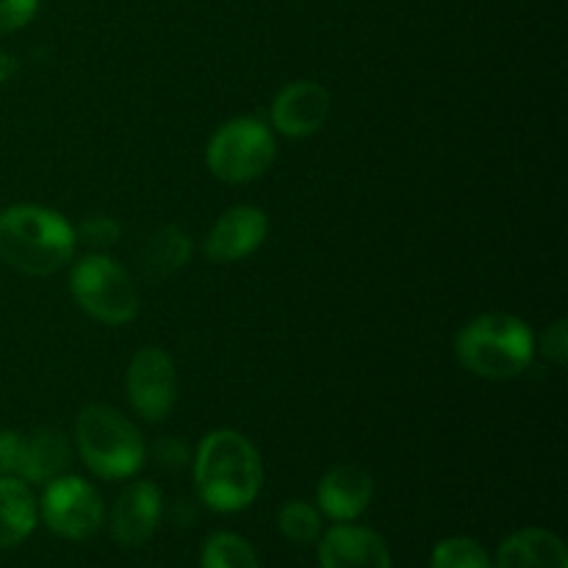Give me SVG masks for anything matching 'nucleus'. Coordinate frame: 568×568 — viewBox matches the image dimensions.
<instances>
[{"label":"nucleus","mask_w":568,"mask_h":568,"mask_svg":"<svg viewBox=\"0 0 568 568\" xmlns=\"http://www.w3.org/2000/svg\"><path fill=\"white\" fill-rule=\"evenodd\" d=\"M264 460L239 430H211L194 453V491L216 514H239L258 499Z\"/></svg>","instance_id":"f257e3e1"},{"label":"nucleus","mask_w":568,"mask_h":568,"mask_svg":"<svg viewBox=\"0 0 568 568\" xmlns=\"http://www.w3.org/2000/svg\"><path fill=\"white\" fill-rule=\"evenodd\" d=\"M78 247L75 227L44 205H9L0 211V261L31 277L64 270Z\"/></svg>","instance_id":"f03ea898"},{"label":"nucleus","mask_w":568,"mask_h":568,"mask_svg":"<svg viewBox=\"0 0 568 568\" xmlns=\"http://www.w3.org/2000/svg\"><path fill=\"white\" fill-rule=\"evenodd\" d=\"M455 358L483 381H514L536 358V336L516 314L491 311L466 322L455 336Z\"/></svg>","instance_id":"7ed1b4c3"},{"label":"nucleus","mask_w":568,"mask_h":568,"mask_svg":"<svg viewBox=\"0 0 568 568\" xmlns=\"http://www.w3.org/2000/svg\"><path fill=\"white\" fill-rule=\"evenodd\" d=\"M75 447L87 469L100 480H131L144 466L142 430L111 405L94 403L78 414Z\"/></svg>","instance_id":"20e7f679"},{"label":"nucleus","mask_w":568,"mask_h":568,"mask_svg":"<svg viewBox=\"0 0 568 568\" xmlns=\"http://www.w3.org/2000/svg\"><path fill=\"white\" fill-rule=\"evenodd\" d=\"M277 142L270 122L258 116H233L211 133L205 144V166L231 186L253 183L275 164Z\"/></svg>","instance_id":"39448f33"},{"label":"nucleus","mask_w":568,"mask_h":568,"mask_svg":"<svg viewBox=\"0 0 568 568\" xmlns=\"http://www.w3.org/2000/svg\"><path fill=\"white\" fill-rule=\"evenodd\" d=\"M70 294L81 311L109 327L139 316V286L131 272L105 253H89L70 270Z\"/></svg>","instance_id":"423d86ee"},{"label":"nucleus","mask_w":568,"mask_h":568,"mask_svg":"<svg viewBox=\"0 0 568 568\" xmlns=\"http://www.w3.org/2000/svg\"><path fill=\"white\" fill-rule=\"evenodd\" d=\"M39 519L53 536L67 541H87L103 527V497L89 480L75 475H61L44 483L39 499Z\"/></svg>","instance_id":"0eeeda50"},{"label":"nucleus","mask_w":568,"mask_h":568,"mask_svg":"<svg viewBox=\"0 0 568 568\" xmlns=\"http://www.w3.org/2000/svg\"><path fill=\"white\" fill-rule=\"evenodd\" d=\"M131 408L150 425H159L172 414L178 399L175 361L161 347H142L131 358L125 375Z\"/></svg>","instance_id":"6e6552de"},{"label":"nucleus","mask_w":568,"mask_h":568,"mask_svg":"<svg viewBox=\"0 0 568 568\" xmlns=\"http://www.w3.org/2000/svg\"><path fill=\"white\" fill-rule=\"evenodd\" d=\"M270 236V216L258 205L227 209L203 242V253L211 264H239L258 253Z\"/></svg>","instance_id":"1a4fd4ad"},{"label":"nucleus","mask_w":568,"mask_h":568,"mask_svg":"<svg viewBox=\"0 0 568 568\" xmlns=\"http://www.w3.org/2000/svg\"><path fill=\"white\" fill-rule=\"evenodd\" d=\"M331 103V92L322 83L294 81L272 100L270 128L286 139H308L325 128Z\"/></svg>","instance_id":"9d476101"},{"label":"nucleus","mask_w":568,"mask_h":568,"mask_svg":"<svg viewBox=\"0 0 568 568\" xmlns=\"http://www.w3.org/2000/svg\"><path fill=\"white\" fill-rule=\"evenodd\" d=\"M161 516H164V497L159 486L150 480H133L131 486L122 488L111 508V538L125 549L142 547L155 536Z\"/></svg>","instance_id":"9b49d317"},{"label":"nucleus","mask_w":568,"mask_h":568,"mask_svg":"<svg viewBox=\"0 0 568 568\" xmlns=\"http://www.w3.org/2000/svg\"><path fill=\"white\" fill-rule=\"evenodd\" d=\"M316 544L320 568H392V549L386 538L355 521L333 525Z\"/></svg>","instance_id":"f8f14e48"},{"label":"nucleus","mask_w":568,"mask_h":568,"mask_svg":"<svg viewBox=\"0 0 568 568\" xmlns=\"http://www.w3.org/2000/svg\"><path fill=\"white\" fill-rule=\"evenodd\" d=\"M375 497V480L369 469L358 464H336L322 475L316 486V508L336 525L355 521L366 514Z\"/></svg>","instance_id":"ddd939ff"},{"label":"nucleus","mask_w":568,"mask_h":568,"mask_svg":"<svg viewBox=\"0 0 568 568\" xmlns=\"http://www.w3.org/2000/svg\"><path fill=\"white\" fill-rule=\"evenodd\" d=\"M494 568H568V549L558 532L525 527L505 538Z\"/></svg>","instance_id":"4468645a"},{"label":"nucleus","mask_w":568,"mask_h":568,"mask_svg":"<svg viewBox=\"0 0 568 568\" xmlns=\"http://www.w3.org/2000/svg\"><path fill=\"white\" fill-rule=\"evenodd\" d=\"M70 460L72 449L64 433L55 430V427H37L22 438V458L17 477L26 480L28 486H33V483L44 486V483L64 475Z\"/></svg>","instance_id":"2eb2a0df"},{"label":"nucleus","mask_w":568,"mask_h":568,"mask_svg":"<svg viewBox=\"0 0 568 568\" xmlns=\"http://www.w3.org/2000/svg\"><path fill=\"white\" fill-rule=\"evenodd\" d=\"M192 258V239L183 227L161 225L144 239L139 250V275L148 283H161L175 275Z\"/></svg>","instance_id":"dca6fc26"},{"label":"nucleus","mask_w":568,"mask_h":568,"mask_svg":"<svg viewBox=\"0 0 568 568\" xmlns=\"http://www.w3.org/2000/svg\"><path fill=\"white\" fill-rule=\"evenodd\" d=\"M39 519L31 486L20 477H0V549L26 541Z\"/></svg>","instance_id":"f3484780"},{"label":"nucleus","mask_w":568,"mask_h":568,"mask_svg":"<svg viewBox=\"0 0 568 568\" xmlns=\"http://www.w3.org/2000/svg\"><path fill=\"white\" fill-rule=\"evenodd\" d=\"M200 566L203 568H261L258 552L247 538L239 532H211L200 552Z\"/></svg>","instance_id":"a211bd4d"},{"label":"nucleus","mask_w":568,"mask_h":568,"mask_svg":"<svg viewBox=\"0 0 568 568\" xmlns=\"http://www.w3.org/2000/svg\"><path fill=\"white\" fill-rule=\"evenodd\" d=\"M277 530L286 536V541L297 544V547L316 544L322 536L320 508L305 503V499H288V503H283V508L277 510Z\"/></svg>","instance_id":"6ab92c4d"},{"label":"nucleus","mask_w":568,"mask_h":568,"mask_svg":"<svg viewBox=\"0 0 568 568\" xmlns=\"http://www.w3.org/2000/svg\"><path fill=\"white\" fill-rule=\"evenodd\" d=\"M430 568H494V560L475 538L453 536L436 544L430 555Z\"/></svg>","instance_id":"aec40b11"},{"label":"nucleus","mask_w":568,"mask_h":568,"mask_svg":"<svg viewBox=\"0 0 568 568\" xmlns=\"http://www.w3.org/2000/svg\"><path fill=\"white\" fill-rule=\"evenodd\" d=\"M122 227L114 216H105V214H94L89 220H83V225L75 231V239L81 244H87L92 253H105L116 244L120 239Z\"/></svg>","instance_id":"412c9836"},{"label":"nucleus","mask_w":568,"mask_h":568,"mask_svg":"<svg viewBox=\"0 0 568 568\" xmlns=\"http://www.w3.org/2000/svg\"><path fill=\"white\" fill-rule=\"evenodd\" d=\"M39 0H0V37L26 28L37 17Z\"/></svg>","instance_id":"4be33fe9"},{"label":"nucleus","mask_w":568,"mask_h":568,"mask_svg":"<svg viewBox=\"0 0 568 568\" xmlns=\"http://www.w3.org/2000/svg\"><path fill=\"white\" fill-rule=\"evenodd\" d=\"M541 353L552 366L564 369L568 364V322L555 320L541 336Z\"/></svg>","instance_id":"5701e85b"},{"label":"nucleus","mask_w":568,"mask_h":568,"mask_svg":"<svg viewBox=\"0 0 568 568\" xmlns=\"http://www.w3.org/2000/svg\"><path fill=\"white\" fill-rule=\"evenodd\" d=\"M22 438L20 430H0V477H17L22 458Z\"/></svg>","instance_id":"b1692460"},{"label":"nucleus","mask_w":568,"mask_h":568,"mask_svg":"<svg viewBox=\"0 0 568 568\" xmlns=\"http://www.w3.org/2000/svg\"><path fill=\"white\" fill-rule=\"evenodd\" d=\"M186 444L181 438H161L159 447H155V460H159L164 469H181L186 464Z\"/></svg>","instance_id":"393cba45"},{"label":"nucleus","mask_w":568,"mask_h":568,"mask_svg":"<svg viewBox=\"0 0 568 568\" xmlns=\"http://www.w3.org/2000/svg\"><path fill=\"white\" fill-rule=\"evenodd\" d=\"M11 72H14V59L6 53H0V83H3Z\"/></svg>","instance_id":"a878e982"}]
</instances>
